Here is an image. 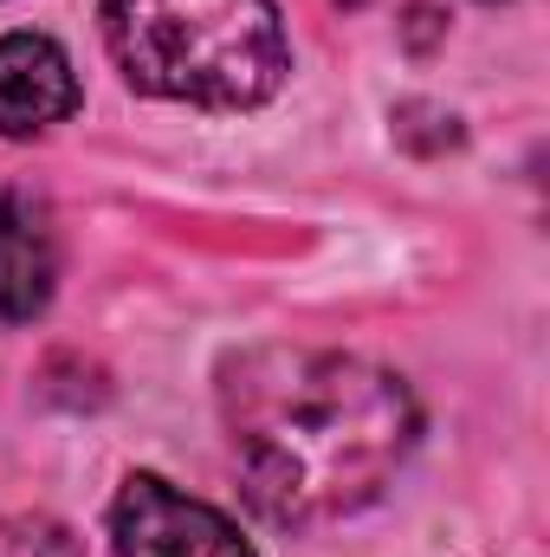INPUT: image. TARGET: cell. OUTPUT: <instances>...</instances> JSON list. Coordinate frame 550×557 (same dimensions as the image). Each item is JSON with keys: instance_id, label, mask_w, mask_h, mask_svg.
<instances>
[{"instance_id": "obj_6", "label": "cell", "mask_w": 550, "mask_h": 557, "mask_svg": "<svg viewBox=\"0 0 550 557\" xmlns=\"http://www.w3.org/2000/svg\"><path fill=\"white\" fill-rule=\"evenodd\" d=\"M396 143L414 149V156H440V149H453V143H460V124H453L440 104H421V98H414V104L396 111Z\"/></svg>"}, {"instance_id": "obj_1", "label": "cell", "mask_w": 550, "mask_h": 557, "mask_svg": "<svg viewBox=\"0 0 550 557\" xmlns=\"http://www.w3.org/2000/svg\"><path fill=\"white\" fill-rule=\"evenodd\" d=\"M221 421L247 499L273 525L370 506L414 447L409 383L370 357L260 344L221 370Z\"/></svg>"}, {"instance_id": "obj_4", "label": "cell", "mask_w": 550, "mask_h": 557, "mask_svg": "<svg viewBox=\"0 0 550 557\" xmlns=\"http://www.w3.org/2000/svg\"><path fill=\"white\" fill-rule=\"evenodd\" d=\"M78 111L72 59L46 33H7L0 39V137H39Z\"/></svg>"}, {"instance_id": "obj_10", "label": "cell", "mask_w": 550, "mask_h": 557, "mask_svg": "<svg viewBox=\"0 0 550 557\" xmlns=\"http://www.w3.org/2000/svg\"><path fill=\"white\" fill-rule=\"evenodd\" d=\"M486 7H492V0H486Z\"/></svg>"}, {"instance_id": "obj_5", "label": "cell", "mask_w": 550, "mask_h": 557, "mask_svg": "<svg viewBox=\"0 0 550 557\" xmlns=\"http://www.w3.org/2000/svg\"><path fill=\"white\" fill-rule=\"evenodd\" d=\"M52 278H59V260H52L46 221L33 214L26 195L0 188V318L7 324L39 318L46 298H52Z\"/></svg>"}, {"instance_id": "obj_8", "label": "cell", "mask_w": 550, "mask_h": 557, "mask_svg": "<svg viewBox=\"0 0 550 557\" xmlns=\"http://www.w3.org/2000/svg\"><path fill=\"white\" fill-rule=\"evenodd\" d=\"M440 33H447V20H440L434 7H421V0H414L409 13H402V39H409V52H427Z\"/></svg>"}, {"instance_id": "obj_2", "label": "cell", "mask_w": 550, "mask_h": 557, "mask_svg": "<svg viewBox=\"0 0 550 557\" xmlns=\"http://www.w3.org/2000/svg\"><path fill=\"white\" fill-rule=\"evenodd\" d=\"M104 39L137 91L201 111H253L291 72L273 0H104Z\"/></svg>"}, {"instance_id": "obj_3", "label": "cell", "mask_w": 550, "mask_h": 557, "mask_svg": "<svg viewBox=\"0 0 550 557\" xmlns=\"http://www.w3.org/2000/svg\"><path fill=\"white\" fill-rule=\"evenodd\" d=\"M117 557H253L240 525L188 493H175L155 473H130L111 506Z\"/></svg>"}, {"instance_id": "obj_9", "label": "cell", "mask_w": 550, "mask_h": 557, "mask_svg": "<svg viewBox=\"0 0 550 557\" xmlns=\"http://www.w3.org/2000/svg\"><path fill=\"white\" fill-rule=\"evenodd\" d=\"M337 7H370V0H337Z\"/></svg>"}, {"instance_id": "obj_7", "label": "cell", "mask_w": 550, "mask_h": 557, "mask_svg": "<svg viewBox=\"0 0 550 557\" xmlns=\"http://www.w3.org/2000/svg\"><path fill=\"white\" fill-rule=\"evenodd\" d=\"M13 552H20V557H85V552H78V539H72L65 525H52V519L13 525Z\"/></svg>"}]
</instances>
